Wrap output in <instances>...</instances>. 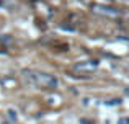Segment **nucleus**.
<instances>
[{
    "mask_svg": "<svg viewBox=\"0 0 129 124\" xmlns=\"http://www.w3.org/2000/svg\"><path fill=\"white\" fill-rule=\"evenodd\" d=\"M25 75L31 83L41 87V88H56L57 87V78L54 75H49V73L29 70V72H25Z\"/></svg>",
    "mask_w": 129,
    "mask_h": 124,
    "instance_id": "nucleus-1",
    "label": "nucleus"
},
{
    "mask_svg": "<svg viewBox=\"0 0 129 124\" xmlns=\"http://www.w3.org/2000/svg\"><path fill=\"white\" fill-rule=\"evenodd\" d=\"M96 67H98V62L96 61H87V62L77 64L75 70H79V72H93Z\"/></svg>",
    "mask_w": 129,
    "mask_h": 124,
    "instance_id": "nucleus-2",
    "label": "nucleus"
},
{
    "mask_svg": "<svg viewBox=\"0 0 129 124\" xmlns=\"http://www.w3.org/2000/svg\"><path fill=\"white\" fill-rule=\"evenodd\" d=\"M93 10L96 13H101V15H108V16H118L119 12L111 7H105V5H93Z\"/></svg>",
    "mask_w": 129,
    "mask_h": 124,
    "instance_id": "nucleus-3",
    "label": "nucleus"
},
{
    "mask_svg": "<svg viewBox=\"0 0 129 124\" xmlns=\"http://www.w3.org/2000/svg\"><path fill=\"white\" fill-rule=\"evenodd\" d=\"M118 124H129V118H121L118 121Z\"/></svg>",
    "mask_w": 129,
    "mask_h": 124,
    "instance_id": "nucleus-4",
    "label": "nucleus"
}]
</instances>
